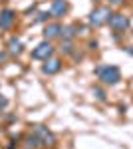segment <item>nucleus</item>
<instances>
[{"mask_svg":"<svg viewBox=\"0 0 133 149\" xmlns=\"http://www.w3.org/2000/svg\"><path fill=\"white\" fill-rule=\"evenodd\" d=\"M95 74H97V78L101 80V84H105V86H115L117 81L121 80V72L117 66H97L95 68Z\"/></svg>","mask_w":133,"mask_h":149,"instance_id":"1","label":"nucleus"},{"mask_svg":"<svg viewBox=\"0 0 133 149\" xmlns=\"http://www.w3.org/2000/svg\"><path fill=\"white\" fill-rule=\"evenodd\" d=\"M109 16H111L109 8H105V6H97L95 10H91V14H89V24L95 26V28H100L101 24L107 22Z\"/></svg>","mask_w":133,"mask_h":149,"instance_id":"2","label":"nucleus"},{"mask_svg":"<svg viewBox=\"0 0 133 149\" xmlns=\"http://www.w3.org/2000/svg\"><path fill=\"white\" fill-rule=\"evenodd\" d=\"M32 133L38 137V141L42 143V145H54L56 143V137H54V133L48 129V127H44V125H34V129H32Z\"/></svg>","mask_w":133,"mask_h":149,"instance_id":"3","label":"nucleus"},{"mask_svg":"<svg viewBox=\"0 0 133 149\" xmlns=\"http://www.w3.org/2000/svg\"><path fill=\"white\" fill-rule=\"evenodd\" d=\"M50 56H54V46L50 44V40L40 42V44L32 50V58L34 60H48Z\"/></svg>","mask_w":133,"mask_h":149,"instance_id":"4","label":"nucleus"},{"mask_svg":"<svg viewBox=\"0 0 133 149\" xmlns=\"http://www.w3.org/2000/svg\"><path fill=\"white\" fill-rule=\"evenodd\" d=\"M107 24H109L113 30L121 32V30H127L129 28V18L125 14H111L109 18H107Z\"/></svg>","mask_w":133,"mask_h":149,"instance_id":"5","label":"nucleus"},{"mask_svg":"<svg viewBox=\"0 0 133 149\" xmlns=\"http://www.w3.org/2000/svg\"><path fill=\"white\" fill-rule=\"evenodd\" d=\"M46 64L42 66V72H44L46 76H54V74H58L60 70H62V60L60 58H54L50 56L48 60H44Z\"/></svg>","mask_w":133,"mask_h":149,"instance_id":"6","label":"nucleus"},{"mask_svg":"<svg viewBox=\"0 0 133 149\" xmlns=\"http://www.w3.org/2000/svg\"><path fill=\"white\" fill-rule=\"evenodd\" d=\"M14 20H16V12L12 10V8H4V10L0 12V28H2V30L12 28Z\"/></svg>","mask_w":133,"mask_h":149,"instance_id":"7","label":"nucleus"},{"mask_svg":"<svg viewBox=\"0 0 133 149\" xmlns=\"http://www.w3.org/2000/svg\"><path fill=\"white\" fill-rule=\"evenodd\" d=\"M68 8H70L68 0H52L50 12H52V16H54V18H62V16L68 12Z\"/></svg>","mask_w":133,"mask_h":149,"instance_id":"8","label":"nucleus"},{"mask_svg":"<svg viewBox=\"0 0 133 149\" xmlns=\"http://www.w3.org/2000/svg\"><path fill=\"white\" fill-rule=\"evenodd\" d=\"M79 30H81V26H78V24H68V26H62L60 38H62V40H74V38L79 34Z\"/></svg>","mask_w":133,"mask_h":149,"instance_id":"9","label":"nucleus"},{"mask_svg":"<svg viewBox=\"0 0 133 149\" xmlns=\"http://www.w3.org/2000/svg\"><path fill=\"white\" fill-rule=\"evenodd\" d=\"M60 32H62V24L60 22H50V24H46V28H44V38L46 40L60 38Z\"/></svg>","mask_w":133,"mask_h":149,"instance_id":"10","label":"nucleus"},{"mask_svg":"<svg viewBox=\"0 0 133 149\" xmlns=\"http://www.w3.org/2000/svg\"><path fill=\"white\" fill-rule=\"evenodd\" d=\"M8 52L14 54V56H16V54H20V52H22V40H20V38H16V36H12L10 40H8Z\"/></svg>","mask_w":133,"mask_h":149,"instance_id":"11","label":"nucleus"},{"mask_svg":"<svg viewBox=\"0 0 133 149\" xmlns=\"http://www.w3.org/2000/svg\"><path fill=\"white\" fill-rule=\"evenodd\" d=\"M40 145H42V143L38 141V137H36L34 133H30V135L26 137V149H38Z\"/></svg>","mask_w":133,"mask_h":149,"instance_id":"12","label":"nucleus"},{"mask_svg":"<svg viewBox=\"0 0 133 149\" xmlns=\"http://www.w3.org/2000/svg\"><path fill=\"white\" fill-rule=\"evenodd\" d=\"M60 50H62L64 54H74V44H72V40H64L62 46H60Z\"/></svg>","mask_w":133,"mask_h":149,"instance_id":"13","label":"nucleus"},{"mask_svg":"<svg viewBox=\"0 0 133 149\" xmlns=\"http://www.w3.org/2000/svg\"><path fill=\"white\" fill-rule=\"evenodd\" d=\"M50 18H52V12H50V10H46V12H40V14H38L36 22H48Z\"/></svg>","mask_w":133,"mask_h":149,"instance_id":"14","label":"nucleus"},{"mask_svg":"<svg viewBox=\"0 0 133 149\" xmlns=\"http://www.w3.org/2000/svg\"><path fill=\"white\" fill-rule=\"evenodd\" d=\"M91 92H93V95H95L100 102H105V93H103L101 88H95V86H93V90H91Z\"/></svg>","mask_w":133,"mask_h":149,"instance_id":"15","label":"nucleus"},{"mask_svg":"<svg viewBox=\"0 0 133 149\" xmlns=\"http://www.w3.org/2000/svg\"><path fill=\"white\" fill-rule=\"evenodd\" d=\"M89 50H95V48H97V40H89Z\"/></svg>","mask_w":133,"mask_h":149,"instance_id":"16","label":"nucleus"},{"mask_svg":"<svg viewBox=\"0 0 133 149\" xmlns=\"http://www.w3.org/2000/svg\"><path fill=\"white\" fill-rule=\"evenodd\" d=\"M6 105H8V100H6V97H2V95H0V107H6Z\"/></svg>","mask_w":133,"mask_h":149,"instance_id":"17","label":"nucleus"},{"mask_svg":"<svg viewBox=\"0 0 133 149\" xmlns=\"http://www.w3.org/2000/svg\"><path fill=\"white\" fill-rule=\"evenodd\" d=\"M113 6H119V4H123V0H109Z\"/></svg>","mask_w":133,"mask_h":149,"instance_id":"18","label":"nucleus"},{"mask_svg":"<svg viewBox=\"0 0 133 149\" xmlns=\"http://www.w3.org/2000/svg\"><path fill=\"white\" fill-rule=\"evenodd\" d=\"M4 58H6V52H0V64L4 62Z\"/></svg>","mask_w":133,"mask_h":149,"instance_id":"19","label":"nucleus"},{"mask_svg":"<svg viewBox=\"0 0 133 149\" xmlns=\"http://www.w3.org/2000/svg\"><path fill=\"white\" fill-rule=\"evenodd\" d=\"M125 52H129V54H133V48H125Z\"/></svg>","mask_w":133,"mask_h":149,"instance_id":"20","label":"nucleus"}]
</instances>
